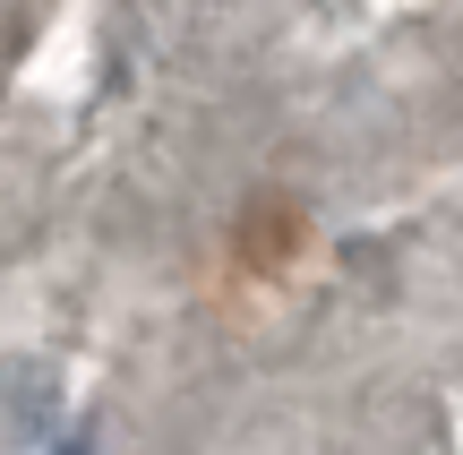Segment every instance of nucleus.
<instances>
[{
	"instance_id": "obj_1",
	"label": "nucleus",
	"mask_w": 463,
	"mask_h": 455,
	"mask_svg": "<svg viewBox=\"0 0 463 455\" xmlns=\"http://www.w3.org/2000/svg\"><path fill=\"white\" fill-rule=\"evenodd\" d=\"M52 455H86V439H61V447H52Z\"/></svg>"
}]
</instances>
